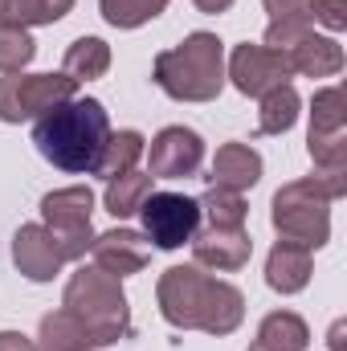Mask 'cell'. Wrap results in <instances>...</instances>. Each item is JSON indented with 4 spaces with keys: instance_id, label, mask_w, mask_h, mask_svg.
Wrapping results in <instances>:
<instances>
[{
    "instance_id": "32",
    "label": "cell",
    "mask_w": 347,
    "mask_h": 351,
    "mask_svg": "<svg viewBox=\"0 0 347 351\" xmlns=\"http://www.w3.org/2000/svg\"><path fill=\"white\" fill-rule=\"evenodd\" d=\"M347 343H344V323H335L331 327V351H344Z\"/></svg>"
},
{
    "instance_id": "4",
    "label": "cell",
    "mask_w": 347,
    "mask_h": 351,
    "mask_svg": "<svg viewBox=\"0 0 347 351\" xmlns=\"http://www.w3.org/2000/svg\"><path fill=\"white\" fill-rule=\"evenodd\" d=\"M62 306L94 335L98 348L119 343L131 331V311H127V294L119 286V278L102 274L98 265L74 269V278L66 282V298Z\"/></svg>"
},
{
    "instance_id": "13",
    "label": "cell",
    "mask_w": 347,
    "mask_h": 351,
    "mask_svg": "<svg viewBox=\"0 0 347 351\" xmlns=\"http://www.w3.org/2000/svg\"><path fill=\"white\" fill-rule=\"evenodd\" d=\"M90 258H94V265H98L102 274H110V278L123 282V278L139 274L152 254H147V241H143L135 229H110V233H98V237H94Z\"/></svg>"
},
{
    "instance_id": "14",
    "label": "cell",
    "mask_w": 347,
    "mask_h": 351,
    "mask_svg": "<svg viewBox=\"0 0 347 351\" xmlns=\"http://www.w3.org/2000/svg\"><path fill=\"white\" fill-rule=\"evenodd\" d=\"M250 254H254V241H250L246 229H213L208 225L204 233L192 237V258H196V265H208L217 274L241 269V265L250 262Z\"/></svg>"
},
{
    "instance_id": "8",
    "label": "cell",
    "mask_w": 347,
    "mask_h": 351,
    "mask_svg": "<svg viewBox=\"0 0 347 351\" xmlns=\"http://www.w3.org/2000/svg\"><path fill=\"white\" fill-rule=\"evenodd\" d=\"M78 82L66 74H4L0 78V123L41 119L58 102L74 98Z\"/></svg>"
},
{
    "instance_id": "11",
    "label": "cell",
    "mask_w": 347,
    "mask_h": 351,
    "mask_svg": "<svg viewBox=\"0 0 347 351\" xmlns=\"http://www.w3.org/2000/svg\"><path fill=\"white\" fill-rule=\"evenodd\" d=\"M147 160H152L156 180H188V176H196L200 160H204V139L188 127H164L152 139Z\"/></svg>"
},
{
    "instance_id": "18",
    "label": "cell",
    "mask_w": 347,
    "mask_h": 351,
    "mask_svg": "<svg viewBox=\"0 0 347 351\" xmlns=\"http://www.w3.org/2000/svg\"><path fill=\"white\" fill-rule=\"evenodd\" d=\"M270 12L265 25V45L270 49H290L302 33H311V0H261Z\"/></svg>"
},
{
    "instance_id": "27",
    "label": "cell",
    "mask_w": 347,
    "mask_h": 351,
    "mask_svg": "<svg viewBox=\"0 0 347 351\" xmlns=\"http://www.w3.org/2000/svg\"><path fill=\"white\" fill-rule=\"evenodd\" d=\"M98 4H102L106 25L115 29H139L168 8V0H98Z\"/></svg>"
},
{
    "instance_id": "9",
    "label": "cell",
    "mask_w": 347,
    "mask_h": 351,
    "mask_svg": "<svg viewBox=\"0 0 347 351\" xmlns=\"http://www.w3.org/2000/svg\"><path fill=\"white\" fill-rule=\"evenodd\" d=\"M139 217H143V237L156 250H180L200 229V204L180 192H152L139 204Z\"/></svg>"
},
{
    "instance_id": "12",
    "label": "cell",
    "mask_w": 347,
    "mask_h": 351,
    "mask_svg": "<svg viewBox=\"0 0 347 351\" xmlns=\"http://www.w3.org/2000/svg\"><path fill=\"white\" fill-rule=\"evenodd\" d=\"M12 262L29 282H49L53 274H62L66 254L45 225H21L12 237Z\"/></svg>"
},
{
    "instance_id": "29",
    "label": "cell",
    "mask_w": 347,
    "mask_h": 351,
    "mask_svg": "<svg viewBox=\"0 0 347 351\" xmlns=\"http://www.w3.org/2000/svg\"><path fill=\"white\" fill-rule=\"evenodd\" d=\"M311 21H323L331 33L347 29V0H311Z\"/></svg>"
},
{
    "instance_id": "5",
    "label": "cell",
    "mask_w": 347,
    "mask_h": 351,
    "mask_svg": "<svg viewBox=\"0 0 347 351\" xmlns=\"http://www.w3.org/2000/svg\"><path fill=\"white\" fill-rule=\"evenodd\" d=\"M331 200L335 188L319 176L307 180H290L286 188H278L274 196V229L282 241H294L302 250H323L331 241Z\"/></svg>"
},
{
    "instance_id": "17",
    "label": "cell",
    "mask_w": 347,
    "mask_h": 351,
    "mask_svg": "<svg viewBox=\"0 0 347 351\" xmlns=\"http://www.w3.org/2000/svg\"><path fill=\"white\" fill-rule=\"evenodd\" d=\"M311 250L294 245V241H278L270 250V262H265V282L270 290L278 294H298L307 282H311Z\"/></svg>"
},
{
    "instance_id": "2",
    "label": "cell",
    "mask_w": 347,
    "mask_h": 351,
    "mask_svg": "<svg viewBox=\"0 0 347 351\" xmlns=\"http://www.w3.org/2000/svg\"><path fill=\"white\" fill-rule=\"evenodd\" d=\"M106 135H110V119L98 98H66L53 110H45L33 127L37 152L62 172H90Z\"/></svg>"
},
{
    "instance_id": "7",
    "label": "cell",
    "mask_w": 347,
    "mask_h": 351,
    "mask_svg": "<svg viewBox=\"0 0 347 351\" xmlns=\"http://www.w3.org/2000/svg\"><path fill=\"white\" fill-rule=\"evenodd\" d=\"M90 213H94V192L86 184H74V188H58L41 200V217H45V229L53 233V241L62 245L66 262H82L94 245V225H90Z\"/></svg>"
},
{
    "instance_id": "3",
    "label": "cell",
    "mask_w": 347,
    "mask_h": 351,
    "mask_svg": "<svg viewBox=\"0 0 347 351\" xmlns=\"http://www.w3.org/2000/svg\"><path fill=\"white\" fill-rule=\"evenodd\" d=\"M156 86L176 102H213L225 86V45L213 33H192L156 58Z\"/></svg>"
},
{
    "instance_id": "31",
    "label": "cell",
    "mask_w": 347,
    "mask_h": 351,
    "mask_svg": "<svg viewBox=\"0 0 347 351\" xmlns=\"http://www.w3.org/2000/svg\"><path fill=\"white\" fill-rule=\"evenodd\" d=\"M192 4H196L200 12H213V16H217V12H229V8H233V0H192Z\"/></svg>"
},
{
    "instance_id": "6",
    "label": "cell",
    "mask_w": 347,
    "mask_h": 351,
    "mask_svg": "<svg viewBox=\"0 0 347 351\" xmlns=\"http://www.w3.org/2000/svg\"><path fill=\"white\" fill-rule=\"evenodd\" d=\"M307 152L315 160V176L335 188V196L347 192V98L344 86H327L311 98V135Z\"/></svg>"
},
{
    "instance_id": "23",
    "label": "cell",
    "mask_w": 347,
    "mask_h": 351,
    "mask_svg": "<svg viewBox=\"0 0 347 351\" xmlns=\"http://www.w3.org/2000/svg\"><path fill=\"white\" fill-rule=\"evenodd\" d=\"M152 172H127V176H115V180H106V213L110 217H119V221H127V217H135L139 213V204L152 196Z\"/></svg>"
},
{
    "instance_id": "30",
    "label": "cell",
    "mask_w": 347,
    "mask_h": 351,
    "mask_svg": "<svg viewBox=\"0 0 347 351\" xmlns=\"http://www.w3.org/2000/svg\"><path fill=\"white\" fill-rule=\"evenodd\" d=\"M0 351H37V343L21 331H0Z\"/></svg>"
},
{
    "instance_id": "15",
    "label": "cell",
    "mask_w": 347,
    "mask_h": 351,
    "mask_svg": "<svg viewBox=\"0 0 347 351\" xmlns=\"http://www.w3.org/2000/svg\"><path fill=\"white\" fill-rule=\"evenodd\" d=\"M290 70L294 74H307V78H331L344 70V49L335 37H319V33H302L290 49H282Z\"/></svg>"
},
{
    "instance_id": "19",
    "label": "cell",
    "mask_w": 347,
    "mask_h": 351,
    "mask_svg": "<svg viewBox=\"0 0 347 351\" xmlns=\"http://www.w3.org/2000/svg\"><path fill=\"white\" fill-rule=\"evenodd\" d=\"M307 343H311L307 323L294 311H274V315L261 319L258 339H254L250 351H307Z\"/></svg>"
},
{
    "instance_id": "16",
    "label": "cell",
    "mask_w": 347,
    "mask_h": 351,
    "mask_svg": "<svg viewBox=\"0 0 347 351\" xmlns=\"http://www.w3.org/2000/svg\"><path fill=\"white\" fill-rule=\"evenodd\" d=\"M261 180V156L250 143H225L213 156V172L208 184L213 188H229V192H246Z\"/></svg>"
},
{
    "instance_id": "10",
    "label": "cell",
    "mask_w": 347,
    "mask_h": 351,
    "mask_svg": "<svg viewBox=\"0 0 347 351\" xmlns=\"http://www.w3.org/2000/svg\"><path fill=\"white\" fill-rule=\"evenodd\" d=\"M290 62L286 53L270 49V45H237L233 58H229V78L233 86L250 98H261L265 90L274 86H290Z\"/></svg>"
},
{
    "instance_id": "1",
    "label": "cell",
    "mask_w": 347,
    "mask_h": 351,
    "mask_svg": "<svg viewBox=\"0 0 347 351\" xmlns=\"http://www.w3.org/2000/svg\"><path fill=\"white\" fill-rule=\"evenodd\" d=\"M160 315L180 331H208V335H233L246 319V298L237 286L200 274V265H172L160 274L156 286Z\"/></svg>"
},
{
    "instance_id": "24",
    "label": "cell",
    "mask_w": 347,
    "mask_h": 351,
    "mask_svg": "<svg viewBox=\"0 0 347 351\" xmlns=\"http://www.w3.org/2000/svg\"><path fill=\"white\" fill-rule=\"evenodd\" d=\"M74 8V0H0V25L33 29V25H53Z\"/></svg>"
},
{
    "instance_id": "22",
    "label": "cell",
    "mask_w": 347,
    "mask_h": 351,
    "mask_svg": "<svg viewBox=\"0 0 347 351\" xmlns=\"http://www.w3.org/2000/svg\"><path fill=\"white\" fill-rule=\"evenodd\" d=\"M110 70V45L98 41V37H78L70 49H66V62H62V74L74 78V82H94Z\"/></svg>"
},
{
    "instance_id": "21",
    "label": "cell",
    "mask_w": 347,
    "mask_h": 351,
    "mask_svg": "<svg viewBox=\"0 0 347 351\" xmlns=\"http://www.w3.org/2000/svg\"><path fill=\"white\" fill-rule=\"evenodd\" d=\"M94 348H98L94 335L66 306L41 319V343H37V351H94Z\"/></svg>"
},
{
    "instance_id": "26",
    "label": "cell",
    "mask_w": 347,
    "mask_h": 351,
    "mask_svg": "<svg viewBox=\"0 0 347 351\" xmlns=\"http://www.w3.org/2000/svg\"><path fill=\"white\" fill-rule=\"evenodd\" d=\"M298 94L294 86H274L261 94V114H258V131L261 135H282V131H290L294 127V119H298Z\"/></svg>"
},
{
    "instance_id": "28",
    "label": "cell",
    "mask_w": 347,
    "mask_h": 351,
    "mask_svg": "<svg viewBox=\"0 0 347 351\" xmlns=\"http://www.w3.org/2000/svg\"><path fill=\"white\" fill-rule=\"evenodd\" d=\"M37 53V41L29 37V29L16 25H0V74H21Z\"/></svg>"
},
{
    "instance_id": "25",
    "label": "cell",
    "mask_w": 347,
    "mask_h": 351,
    "mask_svg": "<svg viewBox=\"0 0 347 351\" xmlns=\"http://www.w3.org/2000/svg\"><path fill=\"white\" fill-rule=\"evenodd\" d=\"M196 204H200V217H208V225H213V229H246L250 204L241 200V192H229V188H208Z\"/></svg>"
},
{
    "instance_id": "20",
    "label": "cell",
    "mask_w": 347,
    "mask_h": 351,
    "mask_svg": "<svg viewBox=\"0 0 347 351\" xmlns=\"http://www.w3.org/2000/svg\"><path fill=\"white\" fill-rule=\"evenodd\" d=\"M139 156H143V135L139 131H110L90 172L102 176V180H115V176L135 172V160Z\"/></svg>"
}]
</instances>
